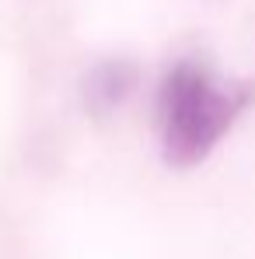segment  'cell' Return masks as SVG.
Returning <instances> with one entry per match:
<instances>
[{
	"mask_svg": "<svg viewBox=\"0 0 255 259\" xmlns=\"http://www.w3.org/2000/svg\"><path fill=\"white\" fill-rule=\"evenodd\" d=\"M252 102L255 81L220 91L199 67L178 63L175 70H168L158 95L165 161L171 168L199 165Z\"/></svg>",
	"mask_w": 255,
	"mask_h": 259,
	"instance_id": "obj_1",
	"label": "cell"
},
{
	"mask_svg": "<svg viewBox=\"0 0 255 259\" xmlns=\"http://www.w3.org/2000/svg\"><path fill=\"white\" fill-rule=\"evenodd\" d=\"M136 63L129 60H105L98 67H91L84 77V105L91 116L105 119L109 112H116L136 88Z\"/></svg>",
	"mask_w": 255,
	"mask_h": 259,
	"instance_id": "obj_2",
	"label": "cell"
}]
</instances>
